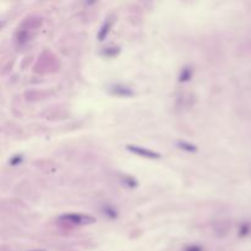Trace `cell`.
<instances>
[{"label": "cell", "mask_w": 251, "mask_h": 251, "mask_svg": "<svg viewBox=\"0 0 251 251\" xmlns=\"http://www.w3.org/2000/svg\"><path fill=\"white\" fill-rule=\"evenodd\" d=\"M184 251H204V249L200 245H189L184 249Z\"/></svg>", "instance_id": "8"}, {"label": "cell", "mask_w": 251, "mask_h": 251, "mask_svg": "<svg viewBox=\"0 0 251 251\" xmlns=\"http://www.w3.org/2000/svg\"><path fill=\"white\" fill-rule=\"evenodd\" d=\"M191 76H192V69H191V68L186 67V68H184V69L182 70V72H180L179 81L180 82H186V81H189L190 79H191Z\"/></svg>", "instance_id": "7"}, {"label": "cell", "mask_w": 251, "mask_h": 251, "mask_svg": "<svg viewBox=\"0 0 251 251\" xmlns=\"http://www.w3.org/2000/svg\"><path fill=\"white\" fill-rule=\"evenodd\" d=\"M41 26V19L35 18V16H31L27 20L23 23V27H19V30L16 31L15 35V41L18 45L23 46L25 43H27L28 41H31L32 38L33 32L37 30Z\"/></svg>", "instance_id": "1"}, {"label": "cell", "mask_w": 251, "mask_h": 251, "mask_svg": "<svg viewBox=\"0 0 251 251\" xmlns=\"http://www.w3.org/2000/svg\"><path fill=\"white\" fill-rule=\"evenodd\" d=\"M126 150L130 151L134 155H137L142 158H148V160H157V158H160V153L155 152V151L152 150H148V148L141 147V146L128 145L126 146Z\"/></svg>", "instance_id": "3"}, {"label": "cell", "mask_w": 251, "mask_h": 251, "mask_svg": "<svg viewBox=\"0 0 251 251\" xmlns=\"http://www.w3.org/2000/svg\"><path fill=\"white\" fill-rule=\"evenodd\" d=\"M36 251H42V250H36Z\"/></svg>", "instance_id": "10"}, {"label": "cell", "mask_w": 251, "mask_h": 251, "mask_svg": "<svg viewBox=\"0 0 251 251\" xmlns=\"http://www.w3.org/2000/svg\"><path fill=\"white\" fill-rule=\"evenodd\" d=\"M113 23H114L113 16H109V18L106 19V21L103 23V25H102L101 28H99L98 35H97L98 41L106 40V37L108 36V33L111 32V28H112V26H113Z\"/></svg>", "instance_id": "5"}, {"label": "cell", "mask_w": 251, "mask_h": 251, "mask_svg": "<svg viewBox=\"0 0 251 251\" xmlns=\"http://www.w3.org/2000/svg\"><path fill=\"white\" fill-rule=\"evenodd\" d=\"M177 146H178V148H180V150L185 151V152H189V153H194L197 151L196 146L192 145V143H190V142H185V141H178Z\"/></svg>", "instance_id": "6"}, {"label": "cell", "mask_w": 251, "mask_h": 251, "mask_svg": "<svg viewBox=\"0 0 251 251\" xmlns=\"http://www.w3.org/2000/svg\"><path fill=\"white\" fill-rule=\"evenodd\" d=\"M109 92L114 96H118V97H131L134 96V91L133 89L130 87L125 86V85H121V84H115V85H112L109 87Z\"/></svg>", "instance_id": "4"}, {"label": "cell", "mask_w": 251, "mask_h": 251, "mask_svg": "<svg viewBox=\"0 0 251 251\" xmlns=\"http://www.w3.org/2000/svg\"><path fill=\"white\" fill-rule=\"evenodd\" d=\"M60 222L69 223L71 226H89L96 222L94 217L84 213H65L59 217Z\"/></svg>", "instance_id": "2"}, {"label": "cell", "mask_w": 251, "mask_h": 251, "mask_svg": "<svg viewBox=\"0 0 251 251\" xmlns=\"http://www.w3.org/2000/svg\"><path fill=\"white\" fill-rule=\"evenodd\" d=\"M21 160H23V156H18V158H15V160H11V164L13 165H16L18 163H20Z\"/></svg>", "instance_id": "9"}]
</instances>
